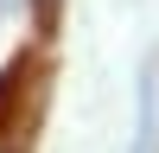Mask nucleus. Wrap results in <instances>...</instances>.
Listing matches in <instances>:
<instances>
[{
    "mask_svg": "<svg viewBox=\"0 0 159 153\" xmlns=\"http://www.w3.org/2000/svg\"><path fill=\"white\" fill-rule=\"evenodd\" d=\"M0 7H19V0H0Z\"/></svg>",
    "mask_w": 159,
    "mask_h": 153,
    "instance_id": "nucleus-1",
    "label": "nucleus"
}]
</instances>
